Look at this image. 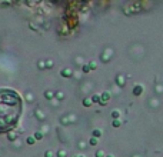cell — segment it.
Wrapping results in <instances>:
<instances>
[{"label": "cell", "mask_w": 163, "mask_h": 157, "mask_svg": "<svg viewBox=\"0 0 163 157\" xmlns=\"http://www.w3.org/2000/svg\"><path fill=\"white\" fill-rule=\"evenodd\" d=\"M22 111V100L13 90H0V131L17 124Z\"/></svg>", "instance_id": "1"}, {"label": "cell", "mask_w": 163, "mask_h": 157, "mask_svg": "<svg viewBox=\"0 0 163 157\" xmlns=\"http://www.w3.org/2000/svg\"><path fill=\"white\" fill-rule=\"evenodd\" d=\"M142 93H143V86L136 84V86L133 87V94H134V96H140Z\"/></svg>", "instance_id": "2"}, {"label": "cell", "mask_w": 163, "mask_h": 157, "mask_svg": "<svg viewBox=\"0 0 163 157\" xmlns=\"http://www.w3.org/2000/svg\"><path fill=\"white\" fill-rule=\"evenodd\" d=\"M109 100H110V93L109 92H103L102 96H100V101L106 104V101H109Z\"/></svg>", "instance_id": "3"}, {"label": "cell", "mask_w": 163, "mask_h": 157, "mask_svg": "<svg viewBox=\"0 0 163 157\" xmlns=\"http://www.w3.org/2000/svg\"><path fill=\"white\" fill-rule=\"evenodd\" d=\"M62 76H63V77H70V76H72V70H70V69H63V70H62Z\"/></svg>", "instance_id": "4"}, {"label": "cell", "mask_w": 163, "mask_h": 157, "mask_svg": "<svg viewBox=\"0 0 163 157\" xmlns=\"http://www.w3.org/2000/svg\"><path fill=\"white\" fill-rule=\"evenodd\" d=\"M33 137H34L36 140H42V139H43V133H42V131H36V133L33 134Z\"/></svg>", "instance_id": "5"}, {"label": "cell", "mask_w": 163, "mask_h": 157, "mask_svg": "<svg viewBox=\"0 0 163 157\" xmlns=\"http://www.w3.org/2000/svg\"><path fill=\"white\" fill-rule=\"evenodd\" d=\"M90 100H92V103H100V96L99 94H93V97Z\"/></svg>", "instance_id": "6"}, {"label": "cell", "mask_w": 163, "mask_h": 157, "mask_svg": "<svg viewBox=\"0 0 163 157\" xmlns=\"http://www.w3.org/2000/svg\"><path fill=\"white\" fill-rule=\"evenodd\" d=\"M100 136H102V130H99V128H95V130H93V137L99 139Z\"/></svg>", "instance_id": "7"}, {"label": "cell", "mask_w": 163, "mask_h": 157, "mask_svg": "<svg viewBox=\"0 0 163 157\" xmlns=\"http://www.w3.org/2000/svg\"><path fill=\"white\" fill-rule=\"evenodd\" d=\"M83 106H84V107H90V106H92V100H90V99H84V100H83Z\"/></svg>", "instance_id": "8"}, {"label": "cell", "mask_w": 163, "mask_h": 157, "mask_svg": "<svg viewBox=\"0 0 163 157\" xmlns=\"http://www.w3.org/2000/svg\"><path fill=\"white\" fill-rule=\"evenodd\" d=\"M119 116H120V111H119V110H113V111H112V117H113L114 120H117Z\"/></svg>", "instance_id": "9"}, {"label": "cell", "mask_w": 163, "mask_h": 157, "mask_svg": "<svg viewBox=\"0 0 163 157\" xmlns=\"http://www.w3.org/2000/svg\"><path fill=\"white\" fill-rule=\"evenodd\" d=\"M26 141H27V144H29V146H33V144L36 143V139L32 136V137H27V140H26Z\"/></svg>", "instance_id": "10"}, {"label": "cell", "mask_w": 163, "mask_h": 157, "mask_svg": "<svg viewBox=\"0 0 163 157\" xmlns=\"http://www.w3.org/2000/svg\"><path fill=\"white\" fill-rule=\"evenodd\" d=\"M57 157H67V153H66L65 150H59L57 151Z\"/></svg>", "instance_id": "11"}, {"label": "cell", "mask_w": 163, "mask_h": 157, "mask_svg": "<svg viewBox=\"0 0 163 157\" xmlns=\"http://www.w3.org/2000/svg\"><path fill=\"white\" fill-rule=\"evenodd\" d=\"M89 143H90L92 146H96V144H97V139H96V137H92V139L89 140Z\"/></svg>", "instance_id": "12"}, {"label": "cell", "mask_w": 163, "mask_h": 157, "mask_svg": "<svg viewBox=\"0 0 163 157\" xmlns=\"http://www.w3.org/2000/svg\"><path fill=\"white\" fill-rule=\"evenodd\" d=\"M44 157H54V154H53V151H52V150H47V151L44 153Z\"/></svg>", "instance_id": "13"}, {"label": "cell", "mask_w": 163, "mask_h": 157, "mask_svg": "<svg viewBox=\"0 0 163 157\" xmlns=\"http://www.w3.org/2000/svg\"><path fill=\"white\" fill-rule=\"evenodd\" d=\"M96 157H104V151L97 150V151H96Z\"/></svg>", "instance_id": "14"}, {"label": "cell", "mask_w": 163, "mask_h": 157, "mask_svg": "<svg viewBox=\"0 0 163 157\" xmlns=\"http://www.w3.org/2000/svg\"><path fill=\"white\" fill-rule=\"evenodd\" d=\"M83 71H84V73H89V71H90V67H89V64L83 66Z\"/></svg>", "instance_id": "15"}, {"label": "cell", "mask_w": 163, "mask_h": 157, "mask_svg": "<svg viewBox=\"0 0 163 157\" xmlns=\"http://www.w3.org/2000/svg\"><path fill=\"white\" fill-rule=\"evenodd\" d=\"M117 83H119L120 86H123V84H125V80H123V77H117Z\"/></svg>", "instance_id": "16"}, {"label": "cell", "mask_w": 163, "mask_h": 157, "mask_svg": "<svg viewBox=\"0 0 163 157\" xmlns=\"http://www.w3.org/2000/svg\"><path fill=\"white\" fill-rule=\"evenodd\" d=\"M113 127H120V121H119V120H113Z\"/></svg>", "instance_id": "17"}, {"label": "cell", "mask_w": 163, "mask_h": 157, "mask_svg": "<svg viewBox=\"0 0 163 157\" xmlns=\"http://www.w3.org/2000/svg\"><path fill=\"white\" fill-rule=\"evenodd\" d=\"M89 67H90V70H92V69H96V63L90 62V63H89Z\"/></svg>", "instance_id": "18"}, {"label": "cell", "mask_w": 163, "mask_h": 157, "mask_svg": "<svg viewBox=\"0 0 163 157\" xmlns=\"http://www.w3.org/2000/svg\"><path fill=\"white\" fill-rule=\"evenodd\" d=\"M15 139H16V136H15L13 133H9V140L12 141V140H15Z\"/></svg>", "instance_id": "19"}, {"label": "cell", "mask_w": 163, "mask_h": 157, "mask_svg": "<svg viewBox=\"0 0 163 157\" xmlns=\"http://www.w3.org/2000/svg\"><path fill=\"white\" fill-rule=\"evenodd\" d=\"M44 96H46L47 99H52V97H53V93H49V92H46V93H44Z\"/></svg>", "instance_id": "20"}, {"label": "cell", "mask_w": 163, "mask_h": 157, "mask_svg": "<svg viewBox=\"0 0 163 157\" xmlns=\"http://www.w3.org/2000/svg\"><path fill=\"white\" fill-rule=\"evenodd\" d=\"M106 157H113V156H112V154H109V156H106Z\"/></svg>", "instance_id": "21"}, {"label": "cell", "mask_w": 163, "mask_h": 157, "mask_svg": "<svg viewBox=\"0 0 163 157\" xmlns=\"http://www.w3.org/2000/svg\"><path fill=\"white\" fill-rule=\"evenodd\" d=\"M77 157H83V156H77Z\"/></svg>", "instance_id": "22"}]
</instances>
